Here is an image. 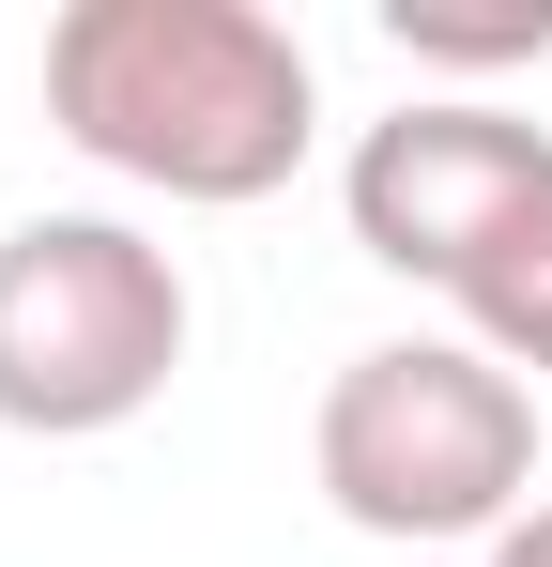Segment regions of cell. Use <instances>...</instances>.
<instances>
[{"label":"cell","mask_w":552,"mask_h":567,"mask_svg":"<svg viewBox=\"0 0 552 567\" xmlns=\"http://www.w3.org/2000/svg\"><path fill=\"white\" fill-rule=\"evenodd\" d=\"M47 123L108 185L246 215L323 138V62L262 0H78V16H47Z\"/></svg>","instance_id":"6da1fadb"},{"label":"cell","mask_w":552,"mask_h":567,"mask_svg":"<svg viewBox=\"0 0 552 567\" xmlns=\"http://www.w3.org/2000/svg\"><path fill=\"white\" fill-rule=\"evenodd\" d=\"M307 475L384 553H491L538 506V383L476 338H368L307 414Z\"/></svg>","instance_id":"7a4b0ae2"},{"label":"cell","mask_w":552,"mask_h":567,"mask_svg":"<svg viewBox=\"0 0 552 567\" xmlns=\"http://www.w3.org/2000/svg\"><path fill=\"white\" fill-rule=\"evenodd\" d=\"M184 261L139 215H16L0 230V430L92 445L139 430L184 369Z\"/></svg>","instance_id":"3957f363"},{"label":"cell","mask_w":552,"mask_h":567,"mask_svg":"<svg viewBox=\"0 0 552 567\" xmlns=\"http://www.w3.org/2000/svg\"><path fill=\"white\" fill-rule=\"evenodd\" d=\"M338 199H354V246L384 277L460 291L476 246H491L522 199H552V123H522V107H491V93H415V107H384L354 138Z\"/></svg>","instance_id":"277c9868"},{"label":"cell","mask_w":552,"mask_h":567,"mask_svg":"<svg viewBox=\"0 0 552 567\" xmlns=\"http://www.w3.org/2000/svg\"><path fill=\"white\" fill-rule=\"evenodd\" d=\"M446 307H460V338H476L491 369H538L552 383V199H522V215L476 246V277H460Z\"/></svg>","instance_id":"5b68a950"},{"label":"cell","mask_w":552,"mask_h":567,"mask_svg":"<svg viewBox=\"0 0 552 567\" xmlns=\"http://www.w3.org/2000/svg\"><path fill=\"white\" fill-rule=\"evenodd\" d=\"M384 47L446 78H507V62H552V0H384Z\"/></svg>","instance_id":"8992f818"},{"label":"cell","mask_w":552,"mask_h":567,"mask_svg":"<svg viewBox=\"0 0 552 567\" xmlns=\"http://www.w3.org/2000/svg\"><path fill=\"white\" fill-rule=\"evenodd\" d=\"M476 567H552V506H522V522H507V537H491Z\"/></svg>","instance_id":"52a82bcc"}]
</instances>
